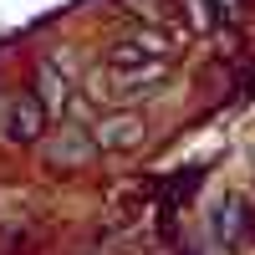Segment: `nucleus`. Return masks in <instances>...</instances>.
<instances>
[{
    "label": "nucleus",
    "instance_id": "nucleus-1",
    "mask_svg": "<svg viewBox=\"0 0 255 255\" xmlns=\"http://www.w3.org/2000/svg\"><path fill=\"white\" fill-rule=\"evenodd\" d=\"M179 51V41L168 26H158V20H143V26L133 36H123L118 46L108 51V72H123V67H143V61H163V56H174Z\"/></svg>",
    "mask_w": 255,
    "mask_h": 255
},
{
    "label": "nucleus",
    "instance_id": "nucleus-2",
    "mask_svg": "<svg viewBox=\"0 0 255 255\" xmlns=\"http://www.w3.org/2000/svg\"><path fill=\"white\" fill-rule=\"evenodd\" d=\"M168 82H174V56L143 61V67H123V72H113L108 82H97L92 92H108V97H118V102H143V97L163 92Z\"/></svg>",
    "mask_w": 255,
    "mask_h": 255
},
{
    "label": "nucleus",
    "instance_id": "nucleus-3",
    "mask_svg": "<svg viewBox=\"0 0 255 255\" xmlns=\"http://www.w3.org/2000/svg\"><path fill=\"white\" fill-rule=\"evenodd\" d=\"M102 153L97 138H92V123H61L51 138H41V158L51 168H87Z\"/></svg>",
    "mask_w": 255,
    "mask_h": 255
},
{
    "label": "nucleus",
    "instance_id": "nucleus-4",
    "mask_svg": "<svg viewBox=\"0 0 255 255\" xmlns=\"http://www.w3.org/2000/svg\"><path fill=\"white\" fill-rule=\"evenodd\" d=\"M46 128H51V113H46V102L36 97V87L10 92V102H5V138L10 143L31 148V143L46 138Z\"/></svg>",
    "mask_w": 255,
    "mask_h": 255
},
{
    "label": "nucleus",
    "instance_id": "nucleus-5",
    "mask_svg": "<svg viewBox=\"0 0 255 255\" xmlns=\"http://www.w3.org/2000/svg\"><path fill=\"white\" fill-rule=\"evenodd\" d=\"M92 138L102 153H138V148L148 143V123L138 108H123V113H102L92 118Z\"/></svg>",
    "mask_w": 255,
    "mask_h": 255
},
{
    "label": "nucleus",
    "instance_id": "nucleus-6",
    "mask_svg": "<svg viewBox=\"0 0 255 255\" xmlns=\"http://www.w3.org/2000/svg\"><path fill=\"white\" fill-rule=\"evenodd\" d=\"M209 235H215L220 250H235L245 235H250V204L240 194H225L220 209H215V225H209Z\"/></svg>",
    "mask_w": 255,
    "mask_h": 255
},
{
    "label": "nucleus",
    "instance_id": "nucleus-7",
    "mask_svg": "<svg viewBox=\"0 0 255 255\" xmlns=\"http://www.w3.org/2000/svg\"><path fill=\"white\" fill-rule=\"evenodd\" d=\"M31 87H36V97H41V102H46V113H51V118L67 113L72 92H67V77H61V61H56V56H41V61H36Z\"/></svg>",
    "mask_w": 255,
    "mask_h": 255
},
{
    "label": "nucleus",
    "instance_id": "nucleus-8",
    "mask_svg": "<svg viewBox=\"0 0 255 255\" xmlns=\"http://www.w3.org/2000/svg\"><path fill=\"white\" fill-rule=\"evenodd\" d=\"M133 15H143V20H158V26H168V10H163V0H123Z\"/></svg>",
    "mask_w": 255,
    "mask_h": 255
},
{
    "label": "nucleus",
    "instance_id": "nucleus-9",
    "mask_svg": "<svg viewBox=\"0 0 255 255\" xmlns=\"http://www.w3.org/2000/svg\"><path fill=\"white\" fill-rule=\"evenodd\" d=\"M184 10H189V20H194V31L215 26V5H209V0H184Z\"/></svg>",
    "mask_w": 255,
    "mask_h": 255
},
{
    "label": "nucleus",
    "instance_id": "nucleus-10",
    "mask_svg": "<svg viewBox=\"0 0 255 255\" xmlns=\"http://www.w3.org/2000/svg\"><path fill=\"white\" fill-rule=\"evenodd\" d=\"M209 5H215V15H225V20H235L245 0H209Z\"/></svg>",
    "mask_w": 255,
    "mask_h": 255
}]
</instances>
